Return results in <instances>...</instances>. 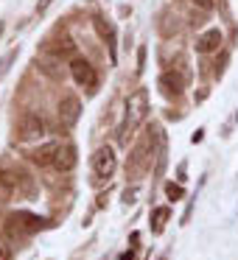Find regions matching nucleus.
Segmentation results:
<instances>
[{
  "mask_svg": "<svg viewBox=\"0 0 238 260\" xmlns=\"http://www.w3.org/2000/svg\"><path fill=\"white\" fill-rule=\"evenodd\" d=\"M146 112H148V92L137 90L135 95L129 98V104H126V120H124V126H121V140H129V135L143 123Z\"/></svg>",
  "mask_w": 238,
  "mask_h": 260,
  "instance_id": "nucleus-1",
  "label": "nucleus"
},
{
  "mask_svg": "<svg viewBox=\"0 0 238 260\" xmlns=\"http://www.w3.org/2000/svg\"><path fill=\"white\" fill-rule=\"evenodd\" d=\"M182 68H185V62H180V68H174V70H168V73L160 76L157 87L163 90V95L176 98L182 90H185V84L191 81V73H188V70H182Z\"/></svg>",
  "mask_w": 238,
  "mask_h": 260,
  "instance_id": "nucleus-2",
  "label": "nucleus"
},
{
  "mask_svg": "<svg viewBox=\"0 0 238 260\" xmlns=\"http://www.w3.org/2000/svg\"><path fill=\"white\" fill-rule=\"evenodd\" d=\"M118 168V157H115V148L112 146H101L96 154H93V174L98 179H109Z\"/></svg>",
  "mask_w": 238,
  "mask_h": 260,
  "instance_id": "nucleus-3",
  "label": "nucleus"
},
{
  "mask_svg": "<svg viewBox=\"0 0 238 260\" xmlns=\"http://www.w3.org/2000/svg\"><path fill=\"white\" fill-rule=\"evenodd\" d=\"M17 132H20L23 140H37V137L45 135V120H42L37 112H25L23 118L17 120Z\"/></svg>",
  "mask_w": 238,
  "mask_h": 260,
  "instance_id": "nucleus-4",
  "label": "nucleus"
},
{
  "mask_svg": "<svg viewBox=\"0 0 238 260\" xmlns=\"http://www.w3.org/2000/svg\"><path fill=\"white\" fill-rule=\"evenodd\" d=\"M70 76H73L76 84H81V87H96L98 84L96 68H93L87 59H81V56H76L73 62H70Z\"/></svg>",
  "mask_w": 238,
  "mask_h": 260,
  "instance_id": "nucleus-5",
  "label": "nucleus"
},
{
  "mask_svg": "<svg viewBox=\"0 0 238 260\" xmlns=\"http://www.w3.org/2000/svg\"><path fill=\"white\" fill-rule=\"evenodd\" d=\"M79 112H81V101L76 95H65L59 101V118H62L65 126H73L79 120Z\"/></svg>",
  "mask_w": 238,
  "mask_h": 260,
  "instance_id": "nucleus-6",
  "label": "nucleus"
},
{
  "mask_svg": "<svg viewBox=\"0 0 238 260\" xmlns=\"http://www.w3.org/2000/svg\"><path fill=\"white\" fill-rule=\"evenodd\" d=\"M76 146L73 143H65V146H59V151H56V159H53V168L56 171H62V174H68V171H73L76 168Z\"/></svg>",
  "mask_w": 238,
  "mask_h": 260,
  "instance_id": "nucleus-7",
  "label": "nucleus"
},
{
  "mask_svg": "<svg viewBox=\"0 0 238 260\" xmlns=\"http://www.w3.org/2000/svg\"><path fill=\"white\" fill-rule=\"evenodd\" d=\"M56 151H59V143H45L42 148L31 151V162L40 165V168H45V165H53V159H56Z\"/></svg>",
  "mask_w": 238,
  "mask_h": 260,
  "instance_id": "nucleus-8",
  "label": "nucleus"
},
{
  "mask_svg": "<svg viewBox=\"0 0 238 260\" xmlns=\"http://www.w3.org/2000/svg\"><path fill=\"white\" fill-rule=\"evenodd\" d=\"M221 45V31L219 28H207L202 37L196 40V51L199 53H210V51H216V48Z\"/></svg>",
  "mask_w": 238,
  "mask_h": 260,
  "instance_id": "nucleus-9",
  "label": "nucleus"
},
{
  "mask_svg": "<svg viewBox=\"0 0 238 260\" xmlns=\"http://www.w3.org/2000/svg\"><path fill=\"white\" fill-rule=\"evenodd\" d=\"M23 174H14V171H0V187L3 190H17V185L23 182Z\"/></svg>",
  "mask_w": 238,
  "mask_h": 260,
  "instance_id": "nucleus-10",
  "label": "nucleus"
},
{
  "mask_svg": "<svg viewBox=\"0 0 238 260\" xmlns=\"http://www.w3.org/2000/svg\"><path fill=\"white\" fill-rule=\"evenodd\" d=\"M40 70L45 76H51V79H62V76H65V68H62L59 59H45V62L40 64Z\"/></svg>",
  "mask_w": 238,
  "mask_h": 260,
  "instance_id": "nucleus-11",
  "label": "nucleus"
},
{
  "mask_svg": "<svg viewBox=\"0 0 238 260\" xmlns=\"http://www.w3.org/2000/svg\"><path fill=\"white\" fill-rule=\"evenodd\" d=\"M168 215H171L168 207L152 210V230H154V232H163V230H165V221H168Z\"/></svg>",
  "mask_w": 238,
  "mask_h": 260,
  "instance_id": "nucleus-12",
  "label": "nucleus"
},
{
  "mask_svg": "<svg viewBox=\"0 0 238 260\" xmlns=\"http://www.w3.org/2000/svg\"><path fill=\"white\" fill-rule=\"evenodd\" d=\"M17 53H20L17 48H12V51L6 53V56L0 59V79H3V76H6L9 70H12V62H14V59H17Z\"/></svg>",
  "mask_w": 238,
  "mask_h": 260,
  "instance_id": "nucleus-13",
  "label": "nucleus"
},
{
  "mask_svg": "<svg viewBox=\"0 0 238 260\" xmlns=\"http://www.w3.org/2000/svg\"><path fill=\"white\" fill-rule=\"evenodd\" d=\"M165 193H168V199L171 202H174V199H182V185H174V182H168V185H165Z\"/></svg>",
  "mask_w": 238,
  "mask_h": 260,
  "instance_id": "nucleus-14",
  "label": "nucleus"
},
{
  "mask_svg": "<svg viewBox=\"0 0 238 260\" xmlns=\"http://www.w3.org/2000/svg\"><path fill=\"white\" fill-rule=\"evenodd\" d=\"M73 51H76V45H73V42H70V40L59 42V48H56V53H59V56H70V53H73Z\"/></svg>",
  "mask_w": 238,
  "mask_h": 260,
  "instance_id": "nucleus-15",
  "label": "nucleus"
},
{
  "mask_svg": "<svg viewBox=\"0 0 238 260\" xmlns=\"http://www.w3.org/2000/svg\"><path fill=\"white\" fill-rule=\"evenodd\" d=\"M0 260H12V249H9V243L0 241Z\"/></svg>",
  "mask_w": 238,
  "mask_h": 260,
  "instance_id": "nucleus-16",
  "label": "nucleus"
},
{
  "mask_svg": "<svg viewBox=\"0 0 238 260\" xmlns=\"http://www.w3.org/2000/svg\"><path fill=\"white\" fill-rule=\"evenodd\" d=\"M143 68H146V48H140V51H137V73H140Z\"/></svg>",
  "mask_w": 238,
  "mask_h": 260,
  "instance_id": "nucleus-17",
  "label": "nucleus"
},
{
  "mask_svg": "<svg viewBox=\"0 0 238 260\" xmlns=\"http://www.w3.org/2000/svg\"><path fill=\"white\" fill-rule=\"evenodd\" d=\"M193 6H199V9H204V12H210L213 9V0H191Z\"/></svg>",
  "mask_w": 238,
  "mask_h": 260,
  "instance_id": "nucleus-18",
  "label": "nucleus"
},
{
  "mask_svg": "<svg viewBox=\"0 0 238 260\" xmlns=\"http://www.w3.org/2000/svg\"><path fill=\"white\" fill-rule=\"evenodd\" d=\"M135 196H137V187H132V190L124 193V202H126V204H135Z\"/></svg>",
  "mask_w": 238,
  "mask_h": 260,
  "instance_id": "nucleus-19",
  "label": "nucleus"
},
{
  "mask_svg": "<svg viewBox=\"0 0 238 260\" xmlns=\"http://www.w3.org/2000/svg\"><path fill=\"white\" fill-rule=\"evenodd\" d=\"M51 3H53V0H42L40 6H37V12H40V14H42V12H45V9H48V6H51Z\"/></svg>",
  "mask_w": 238,
  "mask_h": 260,
  "instance_id": "nucleus-20",
  "label": "nucleus"
},
{
  "mask_svg": "<svg viewBox=\"0 0 238 260\" xmlns=\"http://www.w3.org/2000/svg\"><path fill=\"white\" fill-rule=\"evenodd\" d=\"M160 260H168V257H160Z\"/></svg>",
  "mask_w": 238,
  "mask_h": 260,
  "instance_id": "nucleus-21",
  "label": "nucleus"
}]
</instances>
